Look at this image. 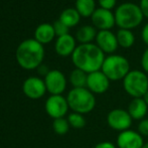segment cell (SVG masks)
<instances>
[{
    "label": "cell",
    "instance_id": "4",
    "mask_svg": "<svg viewBox=\"0 0 148 148\" xmlns=\"http://www.w3.org/2000/svg\"><path fill=\"white\" fill-rule=\"evenodd\" d=\"M69 107L73 112L88 114L96 107L95 95L87 88H73L66 96Z\"/></svg>",
    "mask_w": 148,
    "mask_h": 148
},
{
    "label": "cell",
    "instance_id": "2",
    "mask_svg": "<svg viewBox=\"0 0 148 148\" xmlns=\"http://www.w3.org/2000/svg\"><path fill=\"white\" fill-rule=\"evenodd\" d=\"M17 64L24 70H35L45 59V47L34 38H28L19 43L15 53Z\"/></svg>",
    "mask_w": 148,
    "mask_h": 148
},
{
    "label": "cell",
    "instance_id": "6",
    "mask_svg": "<svg viewBox=\"0 0 148 148\" xmlns=\"http://www.w3.org/2000/svg\"><path fill=\"white\" fill-rule=\"evenodd\" d=\"M123 87L129 96L136 99L142 98L148 91V77L142 71L133 70L123 80Z\"/></svg>",
    "mask_w": 148,
    "mask_h": 148
},
{
    "label": "cell",
    "instance_id": "13",
    "mask_svg": "<svg viewBox=\"0 0 148 148\" xmlns=\"http://www.w3.org/2000/svg\"><path fill=\"white\" fill-rule=\"evenodd\" d=\"M116 144L119 148H142L144 141L143 136L139 134L138 131L128 129L119 133Z\"/></svg>",
    "mask_w": 148,
    "mask_h": 148
},
{
    "label": "cell",
    "instance_id": "11",
    "mask_svg": "<svg viewBox=\"0 0 148 148\" xmlns=\"http://www.w3.org/2000/svg\"><path fill=\"white\" fill-rule=\"evenodd\" d=\"M110 87V80L105 76L102 71L88 74L87 79V87L86 88L95 94H104L108 91Z\"/></svg>",
    "mask_w": 148,
    "mask_h": 148
},
{
    "label": "cell",
    "instance_id": "12",
    "mask_svg": "<svg viewBox=\"0 0 148 148\" xmlns=\"http://www.w3.org/2000/svg\"><path fill=\"white\" fill-rule=\"evenodd\" d=\"M91 19L94 26L100 30H110L116 24L113 12L101 7L95 10L91 16Z\"/></svg>",
    "mask_w": 148,
    "mask_h": 148
},
{
    "label": "cell",
    "instance_id": "20",
    "mask_svg": "<svg viewBox=\"0 0 148 148\" xmlns=\"http://www.w3.org/2000/svg\"><path fill=\"white\" fill-rule=\"evenodd\" d=\"M75 8L81 17H91L96 10L95 0H76Z\"/></svg>",
    "mask_w": 148,
    "mask_h": 148
},
{
    "label": "cell",
    "instance_id": "31",
    "mask_svg": "<svg viewBox=\"0 0 148 148\" xmlns=\"http://www.w3.org/2000/svg\"><path fill=\"white\" fill-rule=\"evenodd\" d=\"M141 36H142V40L144 41V43L148 47V22L144 25L141 32Z\"/></svg>",
    "mask_w": 148,
    "mask_h": 148
},
{
    "label": "cell",
    "instance_id": "21",
    "mask_svg": "<svg viewBox=\"0 0 148 148\" xmlns=\"http://www.w3.org/2000/svg\"><path fill=\"white\" fill-rule=\"evenodd\" d=\"M88 74L84 71L75 69L70 74V83L73 88H86Z\"/></svg>",
    "mask_w": 148,
    "mask_h": 148
},
{
    "label": "cell",
    "instance_id": "5",
    "mask_svg": "<svg viewBox=\"0 0 148 148\" xmlns=\"http://www.w3.org/2000/svg\"><path fill=\"white\" fill-rule=\"evenodd\" d=\"M101 71L110 81H121L130 72V64L122 56L110 55L104 60Z\"/></svg>",
    "mask_w": 148,
    "mask_h": 148
},
{
    "label": "cell",
    "instance_id": "10",
    "mask_svg": "<svg viewBox=\"0 0 148 148\" xmlns=\"http://www.w3.org/2000/svg\"><path fill=\"white\" fill-rule=\"evenodd\" d=\"M22 92L29 99H40L47 92L45 80L38 77H29L22 84Z\"/></svg>",
    "mask_w": 148,
    "mask_h": 148
},
{
    "label": "cell",
    "instance_id": "27",
    "mask_svg": "<svg viewBox=\"0 0 148 148\" xmlns=\"http://www.w3.org/2000/svg\"><path fill=\"white\" fill-rule=\"evenodd\" d=\"M116 1H117V0H99V4H100V7L101 8H104V9H107V10H111L112 8L115 7Z\"/></svg>",
    "mask_w": 148,
    "mask_h": 148
},
{
    "label": "cell",
    "instance_id": "19",
    "mask_svg": "<svg viewBox=\"0 0 148 148\" xmlns=\"http://www.w3.org/2000/svg\"><path fill=\"white\" fill-rule=\"evenodd\" d=\"M59 19L64 24H66L69 28H71L76 26L80 22L81 15L77 11L76 8H66L60 13Z\"/></svg>",
    "mask_w": 148,
    "mask_h": 148
},
{
    "label": "cell",
    "instance_id": "18",
    "mask_svg": "<svg viewBox=\"0 0 148 148\" xmlns=\"http://www.w3.org/2000/svg\"><path fill=\"white\" fill-rule=\"evenodd\" d=\"M97 33L98 32L96 30V27L92 25H84L79 28V30L77 31L76 38L79 42H81V45L92 43V41L96 39Z\"/></svg>",
    "mask_w": 148,
    "mask_h": 148
},
{
    "label": "cell",
    "instance_id": "8",
    "mask_svg": "<svg viewBox=\"0 0 148 148\" xmlns=\"http://www.w3.org/2000/svg\"><path fill=\"white\" fill-rule=\"evenodd\" d=\"M132 120L128 111L123 109H113L107 115V123L109 127L119 132L130 129Z\"/></svg>",
    "mask_w": 148,
    "mask_h": 148
},
{
    "label": "cell",
    "instance_id": "22",
    "mask_svg": "<svg viewBox=\"0 0 148 148\" xmlns=\"http://www.w3.org/2000/svg\"><path fill=\"white\" fill-rule=\"evenodd\" d=\"M119 47L123 49H129L135 42V36L133 32L129 29H119L116 33Z\"/></svg>",
    "mask_w": 148,
    "mask_h": 148
},
{
    "label": "cell",
    "instance_id": "3",
    "mask_svg": "<svg viewBox=\"0 0 148 148\" xmlns=\"http://www.w3.org/2000/svg\"><path fill=\"white\" fill-rule=\"evenodd\" d=\"M115 22L120 29L135 28L142 22L144 15L140 9V6L131 2L122 3L115 10Z\"/></svg>",
    "mask_w": 148,
    "mask_h": 148
},
{
    "label": "cell",
    "instance_id": "15",
    "mask_svg": "<svg viewBox=\"0 0 148 148\" xmlns=\"http://www.w3.org/2000/svg\"><path fill=\"white\" fill-rule=\"evenodd\" d=\"M77 47L76 45V39L73 35H71L70 33L62 36H59L56 40L55 45V49L56 53L60 57H72V55L74 53L75 49Z\"/></svg>",
    "mask_w": 148,
    "mask_h": 148
},
{
    "label": "cell",
    "instance_id": "33",
    "mask_svg": "<svg viewBox=\"0 0 148 148\" xmlns=\"http://www.w3.org/2000/svg\"><path fill=\"white\" fill-rule=\"evenodd\" d=\"M142 148H148V142L147 143H144V145L142 146Z\"/></svg>",
    "mask_w": 148,
    "mask_h": 148
},
{
    "label": "cell",
    "instance_id": "24",
    "mask_svg": "<svg viewBox=\"0 0 148 148\" xmlns=\"http://www.w3.org/2000/svg\"><path fill=\"white\" fill-rule=\"evenodd\" d=\"M70 124H69L68 119L66 118H59L55 119L53 122V129L55 133L58 135H64L70 130Z\"/></svg>",
    "mask_w": 148,
    "mask_h": 148
},
{
    "label": "cell",
    "instance_id": "25",
    "mask_svg": "<svg viewBox=\"0 0 148 148\" xmlns=\"http://www.w3.org/2000/svg\"><path fill=\"white\" fill-rule=\"evenodd\" d=\"M53 29H55L56 35H57L58 37L62 36V35H66V34H69V29H70V28H69L66 24L62 23L60 19L56 20V21L53 22Z\"/></svg>",
    "mask_w": 148,
    "mask_h": 148
},
{
    "label": "cell",
    "instance_id": "16",
    "mask_svg": "<svg viewBox=\"0 0 148 148\" xmlns=\"http://www.w3.org/2000/svg\"><path fill=\"white\" fill-rule=\"evenodd\" d=\"M128 111L129 115L133 120H139L141 121L145 118L148 111V106L144 102L142 98H136L133 99L128 105Z\"/></svg>",
    "mask_w": 148,
    "mask_h": 148
},
{
    "label": "cell",
    "instance_id": "17",
    "mask_svg": "<svg viewBox=\"0 0 148 148\" xmlns=\"http://www.w3.org/2000/svg\"><path fill=\"white\" fill-rule=\"evenodd\" d=\"M56 36V32L53 29V24L49 23H41L35 28L34 31V39L37 40L41 45H47L53 40Z\"/></svg>",
    "mask_w": 148,
    "mask_h": 148
},
{
    "label": "cell",
    "instance_id": "23",
    "mask_svg": "<svg viewBox=\"0 0 148 148\" xmlns=\"http://www.w3.org/2000/svg\"><path fill=\"white\" fill-rule=\"evenodd\" d=\"M66 119H68L70 126L75 129H82L86 126V119L82 114L73 112V113L69 114Z\"/></svg>",
    "mask_w": 148,
    "mask_h": 148
},
{
    "label": "cell",
    "instance_id": "30",
    "mask_svg": "<svg viewBox=\"0 0 148 148\" xmlns=\"http://www.w3.org/2000/svg\"><path fill=\"white\" fill-rule=\"evenodd\" d=\"M94 148H116V146L114 143L110 142V141H103V142L96 144Z\"/></svg>",
    "mask_w": 148,
    "mask_h": 148
},
{
    "label": "cell",
    "instance_id": "32",
    "mask_svg": "<svg viewBox=\"0 0 148 148\" xmlns=\"http://www.w3.org/2000/svg\"><path fill=\"white\" fill-rule=\"evenodd\" d=\"M142 99L144 100V102L146 103V105L148 106V91L146 92V94H145V95L142 97Z\"/></svg>",
    "mask_w": 148,
    "mask_h": 148
},
{
    "label": "cell",
    "instance_id": "26",
    "mask_svg": "<svg viewBox=\"0 0 148 148\" xmlns=\"http://www.w3.org/2000/svg\"><path fill=\"white\" fill-rule=\"evenodd\" d=\"M138 132L142 136H148V118H144L138 124Z\"/></svg>",
    "mask_w": 148,
    "mask_h": 148
},
{
    "label": "cell",
    "instance_id": "14",
    "mask_svg": "<svg viewBox=\"0 0 148 148\" xmlns=\"http://www.w3.org/2000/svg\"><path fill=\"white\" fill-rule=\"evenodd\" d=\"M95 40L96 45L104 53H115L119 47L117 37L111 30H100Z\"/></svg>",
    "mask_w": 148,
    "mask_h": 148
},
{
    "label": "cell",
    "instance_id": "9",
    "mask_svg": "<svg viewBox=\"0 0 148 148\" xmlns=\"http://www.w3.org/2000/svg\"><path fill=\"white\" fill-rule=\"evenodd\" d=\"M47 91L51 95H62L66 88V79L59 70H51L45 77Z\"/></svg>",
    "mask_w": 148,
    "mask_h": 148
},
{
    "label": "cell",
    "instance_id": "28",
    "mask_svg": "<svg viewBox=\"0 0 148 148\" xmlns=\"http://www.w3.org/2000/svg\"><path fill=\"white\" fill-rule=\"evenodd\" d=\"M141 66H142L144 73L148 74V47L144 51L142 58H141Z\"/></svg>",
    "mask_w": 148,
    "mask_h": 148
},
{
    "label": "cell",
    "instance_id": "7",
    "mask_svg": "<svg viewBox=\"0 0 148 148\" xmlns=\"http://www.w3.org/2000/svg\"><path fill=\"white\" fill-rule=\"evenodd\" d=\"M45 108L47 115L53 120L64 118L70 109L66 98L62 95H51L45 101Z\"/></svg>",
    "mask_w": 148,
    "mask_h": 148
},
{
    "label": "cell",
    "instance_id": "1",
    "mask_svg": "<svg viewBox=\"0 0 148 148\" xmlns=\"http://www.w3.org/2000/svg\"><path fill=\"white\" fill-rule=\"evenodd\" d=\"M105 59V53L95 43L78 45L72 55V62L76 69L84 71L87 74L101 71Z\"/></svg>",
    "mask_w": 148,
    "mask_h": 148
},
{
    "label": "cell",
    "instance_id": "29",
    "mask_svg": "<svg viewBox=\"0 0 148 148\" xmlns=\"http://www.w3.org/2000/svg\"><path fill=\"white\" fill-rule=\"evenodd\" d=\"M140 9L142 11L144 17L148 18V0H141L140 1Z\"/></svg>",
    "mask_w": 148,
    "mask_h": 148
}]
</instances>
